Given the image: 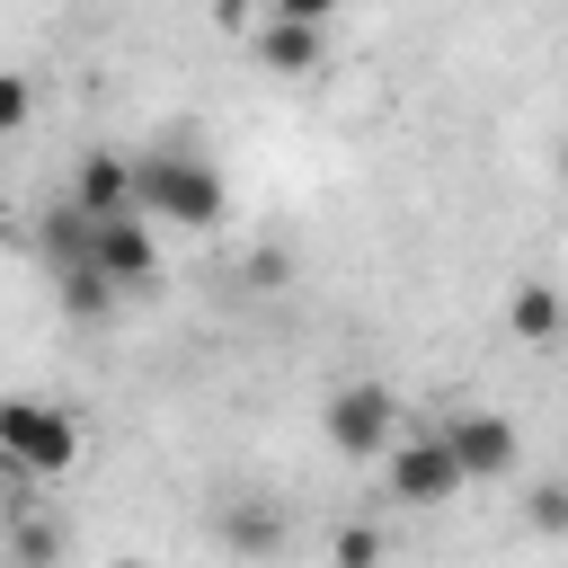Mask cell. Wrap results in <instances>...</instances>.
I'll list each match as a JSON object with an SVG mask.
<instances>
[{
  "label": "cell",
  "mask_w": 568,
  "mask_h": 568,
  "mask_svg": "<svg viewBox=\"0 0 568 568\" xmlns=\"http://www.w3.org/2000/svg\"><path fill=\"white\" fill-rule=\"evenodd\" d=\"M320 426H328V444H337L346 462H373V453H390V435H399V399H390L382 382H346Z\"/></svg>",
  "instance_id": "277c9868"
},
{
  "label": "cell",
  "mask_w": 568,
  "mask_h": 568,
  "mask_svg": "<svg viewBox=\"0 0 568 568\" xmlns=\"http://www.w3.org/2000/svg\"><path fill=\"white\" fill-rule=\"evenodd\" d=\"M44 257H53V275H71V266H98V213H80L71 195L44 213Z\"/></svg>",
  "instance_id": "9c48e42d"
},
{
  "label": "cell",
  "mask_w": 568,
  "mask_h": 568,
  "mask_svg": "<svg viewBox=\"0 0 568 568\" xmlns=\"http://www.w3.org/2000/svg\"><path fill=\"white\" fill-rule=\"evenodd\" d=\"M266 9H275V18H293V27H320L337 0H266Z\"/></svg>",
  "instance_id": "e0dca14e"
},
{
  "label": "cell",
  "mask_w": 568,
  "mask_h": 568,
  "mask_svg": "<svg viewBox=\"0 0 568 568\" xmlns=\"http://www.w3.org/2000/svg\"><path fill=\"white\" fill-rule=\"evenodd\" d=\"M98 266H106L124 293L151 284V275H160V240H151V222H142V213H106V222H98Z\"/></svg>",
  "instance_id": "8992f818"
},
{
  "label": "cell",
  "mask_w": 568,
  "mask_h": 568,
  "mask_svg": "<svg viewBox=\"0 0 568 568\" xmlns=\"http://www.w3.org/2000/svg\"><path fill=\"white\" fill-rule=\"evenodd\" d=\"M257 62L266 71H320V27H293V18H266V36H257Z\"/></svg>",
  "instance_id": "30bf717a"
},
{
  "label": "cell",
  "mask_w": 568,
  "mask_h": 568,
  "mask_svg": "<svg viewBox=\"0 0 568 568\" xmlns=\"http://www.w3.org/2000/svg\"><path fill=\"white\" fill-rule=\"evenodd\" d=\"M444 444H453V462H462V479H506L515 470V426L497 417V408H462V417H444Z\"/></svg>",
  "instance_id": "5b68a950"
},
{
  "label": "cell",
  "mask_w": 568,
  "mask_h": 568,
  "mask_svg": "<svg viewBox=\"0 0 568 568\" xmlns=\"http://www.w3.org/2000/svg\"><path fill=\"white\" fill-rule=\"evenodd\" d=\"M71 204L80 213H133V160H115V151H89L80 160V178H71Z\"/></svg>",
  "instance_id": "ba28073f"
},
{
  "label": "cell",
  "mask_w": 568,
  "mask_h": 568,
  "mask_svg": "<svg viewBox=\"0 0 568 568\" xmlns=\"http://www.w3.org/2000/svg\"><path fill=\"white\" fill-rule=\"evenodd\" d=\"M106 568H151V559H106Z\"/></svg>",
  "instance_id": "d6986e66"
},
{
  "label": "cell",
  "mask_w": 568,
  "mask_h": 568,
  "mask_svg": "<svg viewBox=\"0 0 568 568\" xmlns=\"http://www.w3.org/2000/svg\"><path fill=\"white\" fill-rule=\"evenodd\" d=\"M0 453L18 462V479H62L80 462V426L53 399H0Z\"/></svg>",
  "instance_id": "7a4b0ae2"
},
{
  "label": "cell",
  "mask_w": 568,
  "mask_h": 568,
  "mask_svg": "<svg viewBox=\"0 0 568 568\" xmlns=\"http://www.w3.org/2000/svg\"><path fill=\"white\" fill-rule=\"evenodd\" d=\"M27 106H36V98H27V80H18V71H0V133H18V124H27Z\"/></svg>",
  "instance_id": "2e32d148"
},
{
  "label": "cell",
  "mask_w": 568,
  "mask_h": 568,
  "mask_svg": "<svg viewBox=\"0 0 568 568\" xmlns=\"http://www.w3.org/2000/svg\"><path fill=\"white\" fill-rule=\"evenodd\" d=\"M524 524H532V532H568V488H559V479H541V488L524 497Z\"/></svg>",
  "instance_id": "9a60e30c"
},
{
  "label": "cell",
  "mask_w": 568,
  "mask_h": 568,
  "mask_svg": "<svg viewBox=\"0 0 568 568\" xmlns=\"http://www.w3.org/2000/svg\"><path fill=\"white\" fill-rule=\"evenodd\" d=\"M9 515H18V532H9L18 568H53V559H62V532H53L44 515H27V497H9Z\"/></svg>",
  "instance_id": "4fadbf2b"
},
{
  "label": "cell",
  "mask_w": 568,
  "mask_h": 568,
  "mask_svg": "<svg viewBox=\"0 0 568 568\" xmlns=\"http://www.w3.org/2000/svg\"><path fill=\"white\" fill-rule=\"evenodd\" d=\"M213 532H222V550H240V559H275V550H284V515H275L266 497H222V506H213Z\"/></svg>",
  "instance_id": "52a82bcc"
},
{
  "label": "cell",
  "mask_w": 568,
  "mask_h": 568,
  "mask_svg": "<svg viewBox=\"0 0 568 568\" xmlns=\"http://www.w3.org/2000/svg\"><path fill=\"white\" fill-rule=\"evenodd\" d=\"M133 213H142V222L204 231V222H222V169H204V160H186V151H142V160H133Z\"/></svg>",
  "instance_id": "6da1fadb"
},
{
  "label": "cell",
  "mask_w": 568,
  "mask_h": 568,
  "mask_svg": "<svg viewBox=\"0 0 568 568\" xmlns=\"http://www.w3.org/2000/svg\"><path fill=\"white\" fill-rule=\"evenodd\" d=\"M0 488H27V479H18V462H9V453H0Z\"/></svg>",
  "instance_id": "ac0fdd59"
},
{
  "label": "cell",
  "mask_w": 568,
  "mask_h": 568,
  "mask_svg": "<svg viewBox=\"0 0 568 568\" xmlns=\"http://www.w3.org/2000/svg\"><path fill=\"white\" fill-rule=\"evenodd\" d=\"M53 284H62V311H71V320H106L115 293H124L106 266H71V275H53Z\"/></svg>",
  "instance_id": "8fae6325"
},
{
  "label": "cell",
  "mask_w": 568,
  "mask_h": 568,
  "mask_svg": "<svg viewBox=\"0 0 568 568\" xmlns=\"http://www.w3.org/2000/svg\"><path fill=\"white\" fill-rule=\"evenodd\" d=\"M328 568H382V532H373V524H346V532L328 541Z\"/></svg>",
  "instance_id": "5bb4252c"
},
{
  "label": "cell",
  "mask_w": 568,
  "mask_h": 568,
  "mask_svg": "<svg viewBox=\"0 0 568 568\" xmlns=\"http://www.w3.org/2000/svg\"><path fill=\"white\" fill-rule=\"evenodd\" d=\"M462 488H470V479H462L444 426H408V435L390 444V497H399V506H444V497H462Z\"/></svg>",
  "instance_id": "3957f363"
},
{
  "label": "cell",
  "mask_w": 568,
  "mask_h": 568,
  "mask_svg": "<svg viewBox=\"0 0 568 568\" xmlns=\"http://www.w3.org/2000/svg\"><path fill=\"white\" fill-rule=\"evenodd\" d=\"M559 178H568V142H559Z\"/></svg>",
  "instance_id": "ffe728a7"
},
{
  "label": "cell",
  "mask_w": 568,
  "mask_h": 568,
  "mask_svg": "<svg viewBox=\"0 0 568 568\" xmlns=\"http://www.w3.org/2000/svg\"><path fill=\"white\" fill-rule=\"evenodd\" d=\"M506 328H515V337H532V346H541V337H559V293H550V284H515Z\"/></svg>",
  "instance_id": "7c38bea8"
}]
</instances>
